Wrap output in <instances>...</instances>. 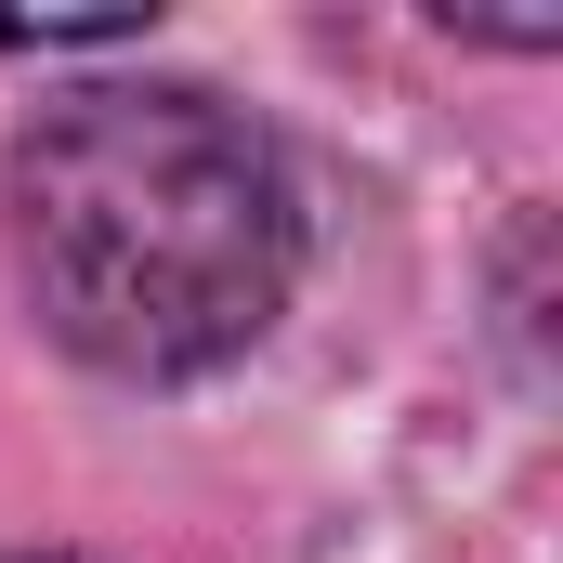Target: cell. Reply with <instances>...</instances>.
Here are the masks:
<instances>
[{"label":"cell","instance_id":"obj_1","mask_svg":"<svg viewBox=\"0 0 563 563\" xmlns=\"http://www.w3.org/2000/svg\"><path fill=\"white\" fill-rule=\"evenodd\" d=\"M301 210L276 144L197 79L66 92L13 144V276L106 380H197L288 301Z\"/></svg>","mask_w":563,"mask_h":563}]
</instances>
